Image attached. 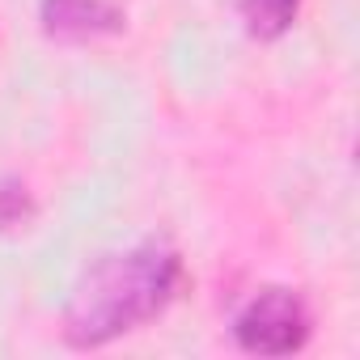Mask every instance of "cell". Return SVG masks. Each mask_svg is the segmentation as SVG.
<instances>
[{
    "instance_id": "cell-3",
    "label": "cell",
    "mask_w": 360,
    "mask_h": 360,
    "mask_svg": "<svg viewBox=\"0 0 360 360\" xmlns=\"http://www.w3.org/2000/svg\"><path fill=\"white\" fill-rule=\"evenodd\" d=\"M39 26L56 43H98L127 30L115 0H39Z\"/></svg>"
},
{
    "instance_id": "cell-1",
    "label": "cell",
    "mask_w": 360,
    "mask_h": 360,
    "mask_svg": "<svg viewBox=\"0 0 360 360\" xmlns=\"http://www.w3.org/2000/svg\"><path fill=\"white\" fill-rule=\"evenodd\" d=\"M187 284V267L174 242L144 238L127 250L102 255L81 271L68 292L60 335L77 352H98L144 322L161 318Z\"/></svg>"
},
{
    "instance_id": "cell-4",
    "label": "cell",
    "mask_w": 360,
    "mask_h": 360,
    "mask_svg": "<svg viewBox=\"0 0 360 360\" xmlns=\"http://www.w3.org/2000/svg\"><path fill=\"white\" fill-rule=\"evenodd\" d=\"M238 13L250 39L259 43H276L292 30L297 13H301V0H238Z\"/></svg>"
},
{
    "instance_id": "cell-2",
    "label": "cell",
    "mask_w": 360,
    "mask_h": 360,
    "mask_svg": "<svg viewBox=\"0 0 360 360\" xmlns=\"http://www.w3.org/2000/svg\"><path fill=\"white\" fill-rule=\"evenodd\" d=\"M314 314L297 288L267 284L233 318V343L250 356H292L309 343Z\"/></svg>"
},
{
    "instance_id": "cell-5",
    "label": "cell",
    "mask_w": 360,
    "mask_h": 360,
    "mask_svg": "<svg viewBox=\"0 0 360 360\" xmlns=\"http://www.w3.org/2000/svg\"><path fill=\"white\" fill-rule=\"evenodd\" d=\"M34 212H39V204H34L30 187L22 183V178H5V183H0V233L30 225Z\"/></svg>"
}]
</instances>
